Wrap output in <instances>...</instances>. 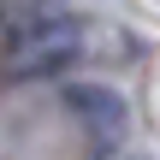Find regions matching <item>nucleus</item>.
I'll list each match as a JSON object with an SVG mask.
<instances>
[{
  "label": "nucleus",
  "mask_w": 160,
  "mask_h": 160,
  "mask_svg": "<svg viewBox=\"0 0 160 160\" xmlns=\"http://www.w3.org/2000/svg\"><path fill=\"white\" fill-rule=\"evenodd\" d=\"M71 113L89 125V137H95V148H125V137H131V107L113 95V89H95V83H77L71 95Z\"/></svg>",
  "instance_id": "2"
},
{
  "label": "nucleus",
  "mask_w": 160,
  "mask_h": 160,
  "mask_svg": "<svg viewBox=\"0 0 160 160\" xmlns=\"http://www.w3.org/2000/svg\"><path fill=\"white\" fill-rule=\"evenodd\" d=\"M83 53V30L59 12H42V18H24L12 36H6V53H0V71L12 83H30V77H59L65 65H77Z\"/></svg>",
  "instance_id": "1"
}]
</instances>
